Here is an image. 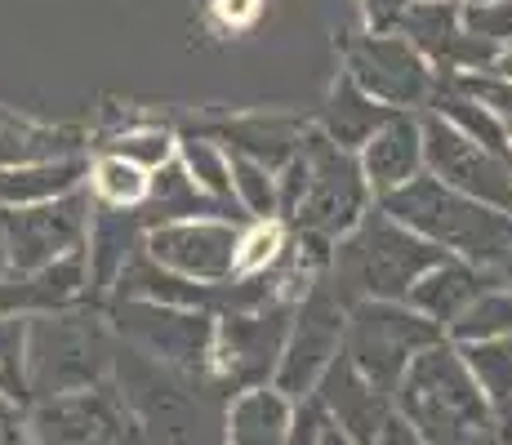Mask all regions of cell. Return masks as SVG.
Returning a JSON list of instances; mask_svg holds the SVG:
<instances>
[{
	"label": "cell",
	"mask_w": 512,
	"mask_h": 445,
	"mask_svg": "<svg viewBox=\"0 0 512 445\" xmlns=\"http://www.w3.org/2000/svg\"><path fill=\"white\" fill-rule=\"evenodd\" d=\"M392 410L419 432L423 445H504L486 392L450 339L428 343L406 365L392 392Z\"/></svg>",
	"instance_id": "obj_1"
},
{
	"label": "cell",
	"mask_w": 512,
	"mask_h": 445,
	"mask_svg": "<svg viewBox=\"0 0 512 445\" xmlns=\"http://www.w3.org/2000/svg\"><path fill=\"white\" fill-rule=\"evenodd\" d=\"M441 259L437 245H428L410 227H401L392 214L379 210V201L361 214L357 227L339 236L330 245L326 263V285L343 308L366 299H392L406 303L410 285Z\"/></svg>",
	"instance_id": "obj_2"
},
{
	"label": "cell",
	"mask_w": 512,
	"mask_h": 445,
	"mask_svg": "<svg viewBox=\"0 0 512 445\" xmlns=\"http://www.w3.org/2000/svg\"><path fill=\"white\" fill-rule=\"evenodd\" d=\"M379 210L423 236L428 245H437L441 254L481 267H495L512 250V214L490 210L455 187L437 183L432 174H419L397 192L379 196Z\"/></svg>",
	"instance_id": "obj_3"
},
{
	"label": "cell",
	"mask_w": 512,
	"mask_h": 445,
	"mask_svg": "<svg viewBox=\"0 0 512 445\" xmlns=\"http://www.w3.org/2000/svg\"><path fill=\"white\" fill-rule=\"evenodd\" d=\"M27 401L98 388L112 370V339L94 312L67 308L27 316Z\"/></svg>",
	"instance_id": "obj_4"
},
{
	"label": "cell",
	"mask_w": 512,
	"mask_h": 445,
	"mask_svg": "<svg viewBox=\"0 0 512 445\" xmlns=\"http://www.w3.org/2000/svg\"><path fill=\"white\" fill-rule=\"evenodd\" d=\"M299 156H303V165H308V183H303V196H299V205H294V214L285 219V227L334 245L348 227L361 223V214L374 205V192L357 165V152L334 147L330 138L317 134L312 125H308V134H303Z\"/></svg>",
	"instance_id": "obj_5"
},
{
	"label": "cell",
	"mask_w": 512,
	"mask_h": 445,
	"mask_svg": "<svg viewBox=\"0 0 512 445\" xmlns=\"http://www.w3.org/2000/svg\"><path fill=\"white\" fill-rule=\"evenodd\" d=\"M446 339L441 325H432L428 316H419L410 303L392 299H366L348 308V325H343V356L357 365L361 374L379 392H397L401 374L428 343Z\"/></svg>",
	"instance_id": "obj_6"
},
{
	"label": "cell",
	"mask_w": 512,
	"mask_h": 445,
	"mask_svg": "<svg viewBox=\"0 0 512 445\" xmlns=\"http://www.w3.org/2000/svg\"><path fill=\"white\" fill-rule=\"evenodd\" d=\"M290 316H294L290 294H277V299L259 303V308L214 316V348H210L214 379L232 392L272 383L281 348H285V330H290Z\"/></svg>",
	"instance_id": "obj_7"
},
{
	"label": "cell",
	"mask_w": 512,
	"mask_h": 445,
	"mask_svg": "<svg viewBox=\"0 0 512 445\" xmlns=\"http://www.w3.org/2000/svg\"><path fill=\"white\" fill-rule=\"evenodd\" d=\"M343 76L392 112H423L441 76L401 32H352L343 41Z\"/></svg>",
	"instance_id": "obj_8"
},
{
	"label": "cell",
	"mask_w": 512,
	"mask_h": 445,
	"mask_svg": "<svg viewBox=\"0 0 512 445\" xmlns=\"http://www.w3.org/2000/svg\"><path fill=\"white\" fill-rule=\"evenodd\" d=\"M27 432H32V445H152L130 401L107 383L32 401Z\"/></svg>",
	"instance_id": "obj_9"
},
{
	"label": "cell",
	"mask_w": 512,
	"mask_h": 445,
	"mask_svg": "<svg viewBox=\"0 0 512 445\" xmlns=\"http://www.w3.org/2000/svg\"><path fill=\"white\" fill-rule=\"evenodd\" d=\"M112 325L121 339H130L147 361L165 365V370L179 374L210 370L214 312L170 308V303H152V299H116Z\"/></svg>",
	"instance_id": "obj_10"
},
{
	"label": "cell",
	"mask_w": 512,
	"mask_h": 445,
	"mask_svg": "<svg viewBox=\"0 0 512 445\" xmlns=\"http://www.w3.org/2000/svg\"><path fill=\"white\" fill-rule=\"evenodd\" d=\"M343 325H348V308L334 299L326 276L312 281L294 299V316H290V330H285V348H281L277 374H272V388L285 392L290 401L312 397L326 365L343 352Z\"/></svg>",
	"instance_id": "obj_11"
},
{
	"label": "cell",
	"mask_w": 512,
	"mask_h": 445,
	"mask_svg": "<svg viewBox=\"0 0 512 445\" xmlns=\"http://www.w3.org/2000/svg\"><path fill=\"white\" fill-rule=\"evenodd\" d=\"M90 210H94V201L85 192V183L63 196H49V201L0 210L9 267L14 272H32V267L58 263L67 254H81L85 232H90Z\"/></svg>",
	"instance_id": "obj_12"
},
{
	"label": "cell",
	"mask_w": 512,
	"mask_h": 445,
	"mask_svg": "<svg viewBox=\"0 0 512 445\" xmlns=\"http://www.w3.org/2000/svg\"><path fill=\"white\" fill-rule=\"evenodd\" d=\"M423 125V174L437 183L455 187V192L472 196V201L490 205L499 214H512V178H508V156L490 152V147L472 143L459 130H450L441 116L419 112Z\"/></svg>",
	"instance_id": "obj_13"
},
{
	"label": "cell",
	"mask_w": 512,
	"mask_h": 445,
	"mask_svg": "<svg viewBox=\"0 0 512 445\" xmlns=\"http://www.w3.org/2000/svg\"><path fill=\"white\" fill-rule=\"evenodd\" d=\"M241 227L232 219H179L147 227L143 254L152 263H161L165 272L183 276L196 285H223L236 276V241Z\"/></svg>",
	"instance_id": "obj_14"
},
{
	"label": "cell",
	"mask_w": 512,
	"mask_h": 445,
	"mask_svg": "<svg viewBox=\"0 0 512 445\" xmlns=\"http://www.w3.org/2000/svg\"><path fill=\"white\" fill-rule=\"evenodd\" d=\"M397 32L428 58L437 76H468V72H490L499 49L481 36L464 32L459 18V0H410L401 14Z\"/></svg>",
	"instance_id": "obj_15"
},
{
	"label": "cell",
	"mask_w": 512,
	"mask_h": 445,
	"mask_svg": "<svg viewBox=\"0 0 512 445\" xmlns=\"http://www.w3.org/2000/svg\"><path fill=\"white\" fill-rule=\"evenodd\" d=\"M312 401L321 405V414L334 423L339 432H348L357 445H374L379 428L392 419V397L379 392L348 356H334L326 365V374L312 388Z\"/></svg>",
	"instance_id": "obj_16"
},
{
	"label": "cell",
	"mask_w": 512,
	"mask_h": 445,
	"mask_svg": "<svg viewBox=\"0 0 512 445\" xmlns=\"http://www.w3.org/2000/svg\"><path fill=\"white\" fill-rule=\"evenodd\" d=\"M90 299V276H85V254H67L58 263L32 267V272H0V321L9 316H45L81 308Z\"/></svg>",
	"instance_id": "obj_17"
},
{
	"label": "cell",
	"mask_w": 512,
	"mask_h": 445,
	"mask_svg": "<svg viewBox=\"0 0 512 445\" xmlns=\"http://www.w3.org/2000/svg\"><path fill=\"white\" fill-rule=\"evenodd\" d=\"M357 165L366 174L374 201L397 187H406L410 178L423 174V125H419V112H392L388 121L379 125L366 147L357 152Z\"/></svg>",
	"instance_id": "obj_18"
},
{
	"label": "cell",
	"mask_w": 512,
	"mask_h": 445,
	"mask_svg": "<svg viewBox=\"0 0 512 445\" xmlns=\"http://www.w3.org/2000/svg\"><path fill=\"white\" fill-rule=\"evenodd\" d=\"M196 134L214 138L228 156H245V161H259V165H268V170H281L303 147L308 121H299V116H277V112H254V116H232V121H214Z\"/></svg>",
	"instance_id": "obj_19"
},
{
	"label": "cell",
	"mask_w": 512,
	"mask_h": 445,
	"mask_svg": "<svg viewBox=\"0 0 512 445\" xmlns=\"http://www.w3.org/2000/svg\"><path fill=\"white\" fill-rule=\"evenodd\" d=\"M490 285H499L495 267H481V263L455 259V254H441V259L410 285L406 303L419 316H428L432 325H441V334H446V325L455 321L477 294H486Z\"/></svg>",
	"instance_id": "obj_20"
},
{
	"label": "cell",
	"mask_w": 512,
	"mask_h": 445,
	"mask_svg": "<svg viewBox=\"0 0 512 445\" xmlns=\"http://www.w3.org/2000/svg\"><path fill=\"white\" fill-rule=\"evenodd\" d=\"M147 227L139 210H107L94 205L90 210V232H85V276H90V299L107 294L121 276V267L143 250Z\"/></svg>",
	"instance_id": "obj_21"
},
{
	"label": "cell",
	"mask_w": 512,
	"mask_h": 445,
	"mask_svg": "<svg viewBox=\"0 0 512 445\" xmlns=\"http://www.w3.org/2000/svg\"><path fill=\"white\" fill-rule=\"evenodd\" d=\"M139 219H143V227H161V223H179V219H232V223H250L241 210H236V205H223V201H214V196H205L201 187L187 178V170L179 165V156L152 174V183H147V196H143V205H139Z\"/></svg>",
	"instance_id": "obj_22"
},
{
	"label": "cell",
	"mask_w": 512,
	"mask_h": 445,
	"mask_svg": "<svg viewBox=\"0 0 512 445\" xmlns=\"http://www.w3.org/2000/svg\"><path fill=\"white\" fill-rule=\"evenodd\" d=\"M388 116H392V107L374 103L366 89H357L348 76L339 72V81L330 85V94H326V103H321V116H317L312 130L326 134L334 147H343V152H361L366 138L379 130Z\"/></svg>",
	"instance_id": "obj_23"
},
{
	"label": "cell",
	"mask_w": 512,
	"mask_h": 445,
	"mask_svg": "<svg viewBox=\"0 0 512 445\" xmlns=\"http://www.w3.org/2000/svg\"><path fill=\"white\" fill-rule=\"evenodd\" d=\"M294 419V401L272 383L236 392L228 410V445H285Z\"/></svg>",
	"instance_id": "obj_24"
},
{
	"label": "cell",
	"mask_w": 512,
	"mask_h": 445,
	"mask_svg": "<svg viewBox=\"0 0 512 445\" xmlns=\"http://www.w3.org/2000/svg\"><path fill=\"white\" fill-rule=\"evenodd\" d=\"M85 170H90L85 156H58V161L0 170V210H18V205H36L49 201V196L72 192V187L85 183Z\"/></svg>",
	"instance_id": "obj_25"
},
{
	"label": "cell",
	"mask_w": 512,
	"mask_h": 445,
	"mask_svg": "<svg viewBox=\"0 0 512 445\" xmlns=\"http://www.w3.org/2000/svg\"><path fill=\"white\" fill-rule=\"evenodd\" d=\"M58 156H81V134L36 125V121H18V116L0 112V170L58 161Z\"/></svg>",
	"instance_id": "obj_26"
},
{
	"label": "cell",
	"mask_w": 512,
	"mask_h": 445,
	"mask_svg": "<svg viewBox=\"0 0 512 445\" xmlns=\"http://www.w3.org/2000/svg\"><path fill=\"white\" fill-rule=\"evenodd\" d=\"M423 112H432V116H441V121L450 125V130H459L464 138H472V143H481V147H490V152H512V138L508 130L495 121V116L486 112V107L477 103V98L468 94V89H459L450 76H441L437 89H432V98H428V107Z\"/></svg>",
	"instance_id": "obj_27"
},
{
	"label": "cell",
	"mask_w": 512,
	"mask_h": 445,
	"mask_svg": "<svg viewBox=\"0 0 512 445\" xmlns=\"http://www.w3.org/2000/svg\"><path fill=\"white\" fill-rule=\"evenodd\" d=\"M147 183H152V174L112 152H98L94 165L85 170V192H90L94 205H107V210H139Z\"/></svg>",
	"instance_id": "obj_28"
},
{
	"label": "cell",
	"mask_w": 512,
	"mask_h": 445,
	"mask_svg": "<svg viewBox=\"0 0 512 445\" xmlns=\"http://www.w3.org/2000/svg\"><path fill=\"white\" fill-rule=\"evenodd\" d=\"M464 365L472 370L477 388L486 392L490 410H508L512 405V334L504 339H486V343H455Z\"/></svg>",
	"instance_id": "obj_29"
},
{
	"label": "cell",
	"mask_w": 512,
	"mask_h": 445,
	"mask_svg": "<svg viewBox=\"0 0 512 445\" xmlns=\"http://www.w3.org/2000/svg\"><path fill=\"white\" fill-rule=\"evenodd\" d=\"M179 165L205 196H214V201H223V205H236L232 201V156L223 152L214 138H205L196 130L179 134Z\"/></svg>",
	"instance_id": "obj_30"
},
{
	"label": "cell",
	"mask_w": 512,
	"mask_h": 445,
	"mask_svg": "<svg viewBox=\"0 0 512 445\" xmlns=\"http://www.w3.org/2000/svg\"><path fill=\"white\" fill-rule=\"evenodd\" d=\"M504 334H512V290L508 285H490L486 294H477V299L446 325L450 343H486V339H504Z\"/></svg>",
	"instance_id": "obj_31"
},
{
	"label": "cell",
	"mask_w": 512,
	"mask_h": 445,
	"mask_svg": "<svg viewBox=\"0 0 512 445\" xmlns=\"http://www.w3.org/2000/svg\"><path fill=\"white\" fill-rule=\"evenodd\" d=\"M103 152L121 156V161L139 165V170L156 174L161 165H170L179 156V134L165 130V125H130V130H116L103 143Z\"/></svg>",
	"instance_id": "obj_32"
},
{
	"label": "cell",
	"mask_w": 512,
	"mask_h": 445,
	"mask_svg": "<svg viewBox=\"0 0 512 445\" xmlns=\"http://www.w3.org/2000/svg\"><path fill=\"white\" fill-rule=\"evenodd\" d=\"M232 201L245 219H277V170L232 156Z\"/></svg>",
	"instance_id": "obj_33"
},
{
	"label": "cell",
	"mask_w": 512,
	"mask_h": 445,
	"mask_svg": "<svg viewBox=\"0 0 512 445\" xmlns=\"http://www.w3.org/2000/svg\"><path fill=\"white\" fill-rule=\"evenodd\" d=\"M285 223L281 219H250L241 227V241H236V276H259L281 259L285 250Z\"/></svg>",
	"instance_id": "obj_34"
},
{
	"label": "cell",
	"mask_w": 512,
	"mask_h": 445,
	"mask_svg": "<svg viewBox=\"0 0 512 445\" xmlns=\"http://www.w3.org/2000/svg\"><path fill=\"white\" fill-rule=\"evenodd\" d=\"M27 316H9L0 321V397L18 401V405H32L27 401Z\"/></svg>",
	"instance_id": "obj_35"
},
{
	"label": "cell",
	"mask_w": 512,
	"mask_h": 445,
	"mask_svg": "<svg viewBox=\"0 0 512 445\" xmlns=\"http://www.w3.org/2000/svg\"><path fill=\"white\" fill-rule=\"evenodd\" d=\"M459 18H464V32L481 36L495 49L512 45V0H481V5H464L459 0Z\"/></svg>",
	"instance_id": "obj_36"
},
{
	"label": "cell",
	"mask_w": 512,
	"mask_h": 445,
	"mask_svg": "<svg viewBox=\"0 0 512 445\" xmlns=\"http://www.w3.org/2000/svg\"><path fill=\"white\" fill-rule=\"evenodd\" d=\"M459 89H468L472 98H477L481 107H486L490 116H495L499 125L508 130L512 138V81L508 76H499V72H468V76H450Z\"/></svg>",
	"instance_id": "obj_37"
},
{
	"label": "cell",
	"mask_w": 512,
	"mask_h": 445,
	"mask_svg": "<svg viewBox=\"0 0 512 445\" xmlns=\"http://www.w3.org/2000/svg\"><path fill=\"white\" fill-rule=\"evenodd\" d=\"M406 5H410V0H357L361 27H370V32H397Z\"/></svg>",
	"instance_id": "obj_38"
},
{
	"label": "cell",
	"mask_w": 512,
	"mask_h": 445,
	"mask_svg": "<svg viewBox=\"0 0 512 445\" xmlns=\"http://www.w3.org/2000/svg\"><path fill=\"white\" fill-rule=\"evenodd\" d=\"M0 445H32L27 432V405L0 397Z\"/></svg>",
	"instance_id": "obj_39"
},
{
	"label": "cell",
	"mask_w": 512,
	"mask_h": 445,
	"mask_svg": "<svg viewBox=\"0 0 512 445\" xmlns=\"http://www.w3.org/2000/svg\"><path fill=\"white\" fill-rule=\"evenodd\" d=\"M374 445H423V437H419L415 428H410L406 419H401L397 410H392V419L379 428V437H374Z\"/></svg>",
	"instance_id": "obj_40"
},
{
	"label": "cell",
	"mask_w": 512,
	"mask_h": 445,
	"mask_svg": "<svg viewBox=\"0 0 512 445\" xmlns=\"http://www.w3.org/2000/svg\"><path fill=\"white\" fill-rule=\"evenodd\" d=\"M317 445H357V441H352L348 432H339V428H334V423L326 419V423H321V432H317Z\"/></svg>",
	"instance_id": "obj_41"
},
{
	"label": "cell",
	"mask_w": 512,
	"mask_h": 445,
	"mask_svg": "<svg viewBox=\"0 0 512 445\" xmlns=\"http://www.w3.org/2000/svg\"><path fill=\"white\" fill-rule=\"evenodd\" d=\"M495 419H499V441L512 445V405H508V410H499Z\"/></svg>",
	"instance_id": "obj_42"
},
{
	"label": "cell",
	"mask_w": 512,
	"mask_h": 445,
	"mask_svg": "<svg viewBox=\"0 0 512 445\" xmlns=\"http://www.w3.org/2000/svg\"><path fill=\"white\" fill-rule=\"evenodd\" d=\"M490 72H499V76H508V81H512V45L499 49V58H495V67H490Z\"/></svg>",
	"instance_id": "obj_43"
},
{
	"label": "cell",
	"mask_w": 512,
	"mask_h": 445,
	"mask_svg": "<svg viewBox=\"0 0 512 445\" xmlns=\"http://www.w3.org/2000/svg\"><path fill=\"white\" fill-rule=\"evenodd\" d=\"M495 276H499V285H508V290H512V250L495 263Z\"/></svg>",
	"instance_id": "obj_44"
},
{
	"label": "cell",
	"mask_w": 512,
	"mask_h": 445,
	"mask_svg": "<svg viewBox=\"0 0 512 445\" xmlns=\"http://www.w3.org/2000/svg\"><path fill=\"white\" fill-rule=\"evenodd\" d=\"M9 267V250H5V227H0V272Z\"/></svg>",
	"instance_id": "obj_45"
},
{
	"label": "cell",
	"mask_w": 512,
	"mask_h": 445,
	"mask_svg": "<svg viewBox=\"0 0 512 445\" xmlns=\"http://www.w3.org/2000/svg\"><path fill=\"white\" fill-rule=\"evenodd\" d=\"M508 178H512V156H508Z\"/></svg>",
	"instance_id": "obj_46"
},
{
	"label": "cell",
	"mask_w": 512,
	"mask_h": 445,
	"mask_svg": "<svg viewBox=\"0 0 512 445\" xmlns=\"http://www.w3.org/2000/svg\"><path fill=\"white\" fill-rule=\"evenodd\" d=\"M464 5H481V0H464Z\"/></svg>",
	"instance_id": "obj_47"
}]
</instances>
